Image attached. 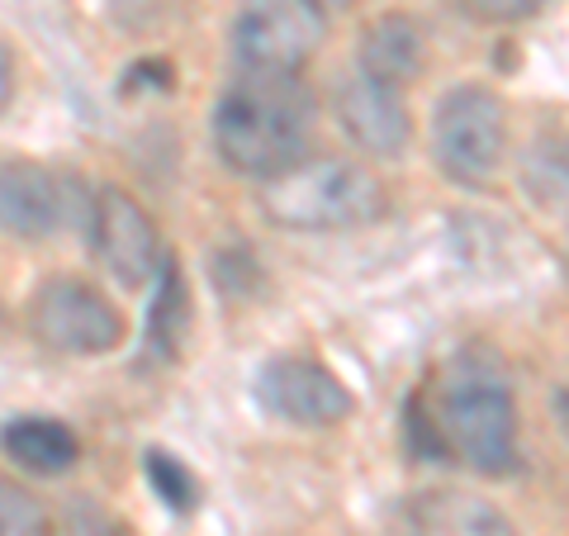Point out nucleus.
Segmentation results:
<instances>
[{"label": "nucleus", "mask_w": 569, "mask_h": 536, "mask_svg": "<svg viewBox=\"0 0 569 536\" xmlns=\"http://www.w3.org/2000/svg\"><path fill=\"white\" fill-rule=\"evenodd\" d=\"M313 100L299 77L284 71H242L213 110V148L238 176L271 181L299 157H309Z\"/></svg>", "instance_id": "nucleus-1"}, {"label": "nucleus", "mask_w": 569, "mask_h": 536, "mask_svg": "<svg viewBox=\"0 0 569 536\" xmlns=\"http://www.w3.org/2000/svg\"><path fill=\"white\" fill-rule=\"evenodd\" d=\"M266 219L295 234H342L385 214L380 176L351 157H299L261 190Z\"/></svg>", "instance_id": "nucleus-2"}, {"label": "nucleus", "mask_w": 569, "mask_h": 536, "mask_svg": "<svg viewBox=\"0 0 569 536\" xmlns=\"http://www.w3.org/2000/svg\"><path fill=\"white\" fill-rule=\"evenodd\" d=\"M432 423L441 451H456L466 466L485 475H503L518 456V408H512L508 389L485 375H466L441 389Z\"/></svg>", "instance_id": "nucleus-3"}, {"label": "nucleus", "mask_w": 569, "mask_h": 536, "mask_svg": "<svg viewBox=\"0 0 569 536\" xmlns=\"http://www.w3.org/2000/svg\"><path fill=\"white\" fill-rule=\"evenodd\" d=\"M432 152L460 186H485L508 152V110L485 86H456L432 119Z\"/></svg>", "instance_id": "nucleus-4"}, {"label": "nucleus", "mask_w": 569, "mask_h": 536, "mask_svg": "<svg viewBox=\"0 0 569 536\" xmlns=\"http://www.w3.org/2000/svg\"><path fill=\"white\" fill-rule=\"evenodd\" d=\"M328 33L318 0H242L233 20V52L242 71H284L295 77Z\"/></svg>", "instance_id": "nucleus-5"}, {"label": "nucleus", "mask_w": 569, "mask_h": 536, "mask_svg": "<svg viewBox=\"0 0 569 536\" xmlns=\"http://www.w3.org/2000/svg\"><path fill=\"white\" fill-rule=\"evenodd\" d=\"M29 324L48 351H62V356L114 351L123 337V318L114 304L104 299L96 285L71 280V276L39 285V295L29 304Z\"/></svg>", "instance_id": "nucleus-6"}, {"label": "nucleus", "mask_w": 569, "mask_h": 536, "mask_svg": "<svg viewBox=\"0 0 569 536\" xmlns=\"http://www.w3.org/2000/svg\"><path fill=\"white\" fill-rule=\"evenodd\" d=\"M91 247L104 261V271L123 285H148L157 271H162V238H157V224L148 219V209L119 186H104L96 195Z\"/></svg>", "instance_id": "nucleus-7"}, {"label": "nucleus", "mask_w": 569, "mask_h": 536, "mask_svg": "<svg viewBox=\"0 0 569 536\" xmlns=\"http://www.w3.org/2000/svg\"><path fill=\"white\" fill-rule=\"evenodd\" d=\"M257 395L276 418L299 427H332L351 414L347 385L328 366L309 361V356H280V361H271L257 380Z\"/></svg>", "instance_id": "nucleus-8"}, {"label": "nucleus", "mask_w": 569, "mask_h": 536, "mask_svg": "<svg viewBox=\"0 0 569 536\" xmlns=\"http://www.w3.org/2000/svg\"><path fill=\"white\" fill-rule=\"evenodd\" d=\"M337 119H342V129L356 148L376 157H399L408 148V133H413L403 96L395 86L361 77V71L337 86Z\"/></svg>", "instance_id": "nucleus-9"}, {"label": "nucleus", "mask_w": 569, "mask_h": 536, "mask_svg": "<svg viewBox=\"0 0 569 536\" xmlns=\"http://www.w3.org/2000/svg\"><path fill=\"white\" fill-rule=\"evenodd\" d=\"M62 224V181L39 162H0V228L39 242Z\"/></svg>", "instance_id": "nucleus-10"}, {"label": "nucleus", "mask_w": 569, "mask_h": 536, "mask_svg": "<svg viewBox=\"0 0 569 536\" xmlns=\"http://www.w3.org/2000/svg\"><path fill=\"white\" fill-rule=\"evenodd\" d=\"M356 62H361V77L395 86V91L408 81H418V71H422L418 20L413 14H399V10L376 14V20L361 29V39H356Z\"/></svg>", "instance_id": "nucleus-11"}, {"label": "nucleus", "mask_w": 569, "mask_h": 536, "mask_svg": "<svg viewBox=\"0 0 569 536\" xmlns=\"http://www.w3.org/2000/svg\"><path fill=\"white\" fill-rule=\"evenodd\" d=\"M408 517H413L418 536H518V527L493 504L460 489H422L408 504Z\"/></svg>", "instance_id": "nucleus-12"}, {"label": "nucleus", "mask_w": 569, "mask_h": 536, "mask_svg": "<svg viewBox=\"0 0 569 536\" xmlns=\"http://www.w3.org/2000/svg\"><path fill=\"white\" fill-rule=\"evenodd\" d=\"M0 446H6V456L29 475H62V470L77 466V456H81L77 433L58 418H43V414L6 423Z\"/></svg>", "instance_id": "nucleus-13"}, {"label": "nucleus", "mask_w": 569, "mask_h": 536, "mask_svg": "<svg viewBox=\"0 0 569 536\" xmlns=\"http://www.w3.org/2000/svg\"><path fill=\"white\" fill-rule=\"evenodd\" d=\"M157 299H152V324H148V337L157 351H176V343L186 337V324H190V295H186V280H181V266L176 257H162V271H157Z\"/></svg>", "instance_id": "nucleus-14"}, {"label": "nucleus", "mask_w": 569, "mask_h": 536, "mask_svg": "<svg viewBox=\"0 0 569 536\" xmlns=\"http://www.w3.org/2000/svg\"><path fill=\"white\" fill-rule=\"evenodd\" d=\"M0 536H58V532H52V517L43 513L39 498L10 485V479H0Z\"/></svg>", "instance_id": "nucleus-15"}, {"label": "nucleus", "mask_w": 569, "mask_h": 536, "mask_svg": "<svg viewBox=\"0 0 569 536\" xmlns=\"http://www.w3.org/2000/svg\"><path fill=\"white\" fill-rule=\"evenodd\" d=\"M148 475H152L157 494H162L171 508H194V479H190V470H186L176 456L152 451V456H148Z\"/></svg>", "instance_id": "nucleus-16"}, {"label": "nucleus", "mask_w": 569, "mask_h": 536, "mask_svg": "<svg viewBox=\"0 0 569 536\" xmlns=\"http://www.w3.org/2000/svg\"><path fill=\"white\" fill-rule=\"evenodd\" d=\"M460 6L485 24H522L531 14H541L550 0H460Z\"/></svg>", "instance_id": "nucleus-17"}, {"label": "nucleus", "mask_w": 569, "mask_h": 536, "mask_svg": "<svg viewBox=\"0 0 569 536\" xmlns=\"http://www.w3.org/2000/svg\"><path fill=\"white\" fill-rule=\"evenodd\" d=\"M67 536H114V527L104 523V517L96 513V508H71V517H67Z\"/></svg>", "instance_id": "nucleus-18"}, {"label": "nucleus", "mask_w": 569, "mask_h": 536, "mask_svg": "<svg viewBox=\"0 0 569 536\" xmlns=\"http://www.w3.org/2000/svg\"><path fill=\"white\" fill-rule=\"evenodd\" d=\"M10 96H14V62H10V48L0 43V110L10 105Z\"/></svg>", "instance_id": "nucleus-19"}, {"label": "nucleus", "mask_w": 569, "mask_h": 536, "mask_svg": "<svg viewBox=\"0 0 569 536\" xmlns=\"http://www.w3.org/2000/svg\"><path fill=\"white\" fill-rule=\"evenodd\" d=\"M550 408H556V418H560V427H565V437H569V380L550 395Z\"/></svg>", "instance_id": "nucleus-20"}]
</instances>
